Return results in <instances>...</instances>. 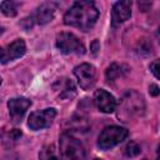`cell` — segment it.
<instances>
[{"instance_id": "cell-10", "label": "cell", "mask_w": 160, "mask_h": 160, "mask_svg": "<svg viewBox=\"0 0 160 160\" xmlns=\"http://www.w3.org/2000/svg\"><path fill=\"white\" fill-rule=\"evenodd\" d=\"M30 105H31V100H29L26 98H14V99L9 100L8 106H9V111H10L12 120L19 121L24 116L26 110L30 108Z\"/></svg>"}, {"instance_id": "cell-6", "label": "cell", "mask_w": 160, "mask_h": 160, "mask_svg": "<svg viewBox=\"0 0 160 160\" xmlns=\"http://www.w3.org/2000/svg\"><path fill=\"white\" fill-rule=\"evenodd\" d=\"M74 74H75L78 82H79L81 89L89 90L94 86L95 80H96V71H95V68L92 65L86 64V62L80 64V65L75 66Z\"/></svg>"}, {"instance_id": "cell-11", "label": "cell", "mask_w": 160, "mask_h": 160, "mask_svg": "<svg viewBox=\"0 0 160 160\" xmlns=\"http://www.w3.org/2000/svg\"><path fill=\"white\" fill-rule=\"evenodd\" d=\"M56 8H58V5L55 2H44V4H41L38 8V10L35 11V14L32 15V20H35V22L41 24V25L51 21L54 19Z\"/></svg>"}, {"instance_id": "cell-2", "label": "cell", "mask_w": 160, "mask_h": 160, "mask_svg": "<svg viewBox=\"0 0 160 160\" xmlns=\"http://www.w3.org/2000/svg\"><path fill=\"white\" fill-rule=\"evenodd\" d=\"M60 152L64 160H85V149L80 140L70 134L60 136Z\"/></svg>"}, {"instance_id": "cell-5", "label": "cell", "mask_w": 160, "mask_h": 160, "mask_svg": "<svg viewBox=\"0 0 160 160\" xmlns=\"http://www.w3.org/2000/svg\"><path fill=\"white\" fill-rule=\"evenodd\" d=\"M55 116H56V111L52 108L35 111V112L30 114L29 120H28V125L32 130H41L44 128L50 126L52 120L55 119Z\"/></svg>"}, {"instance_id": "cell-20", "label": "cell", "mask_w": 160, "mask_h": 160, "mask_svg": "<svg viewBox=\"0 0 160 160\" xmlns=\"http://www.w3.org/2000/svg\"><path fill=\"white\" fill-rule=\"evenodd\" d=\"M99 49H100V45H99V41H98V40H94V42L91 44V50H92V52H94V54H96Z\"/></svg>"}, {"instance_id": "cell-14", "label": "cell", "mask_w": 160, "mask_h": 160, "mask_svg": "<svg viewBox=\"0 0 160 160\" xmlns=\"http://www.w3.org/2000/svg\"><path fill=\"white\" fill-rule=\"evenodd\" d=\"M1 11L6 16H15L16 15V4L12 1H2L0 4Z\"/></svg>"}, {"instance_id": "cell-23", "label": "cell", "mask_w": 160, "mask_h": 160, "mask_svg": "<svg viewBox=\"0 0 160 160\" xmlns=\"http://www.w3.org/2000/svg\"><path fill=\"white\" fill-rule=\"evenodd\" d=\"M95 160H100V159H95Z\"/></svg>"}, {"instance_id": "cell-21", "label": "cell", "mask_w": 160, "mask_h": 160, "mask_svg": "<svg viewBox=\"0 0 160 160\" xmlns=\"http://www.w3.org/2000/svg\"><path fill=\"white\" fill-rule=\"evenodd\" d=\"M156 38H158V40L160 41V28L158 29V32H156Z\"/></svg>"}, {"instance_id": "cell-12", "label": "cell", "mask_w": 160, "mask_h": 160, "mask_svg": "<svg viewBox=\"0 0 160 160\" xmlns=\"http://www.w3.org/2000/svg\"><path fill=\"white\" fill-rule=\"evenodd\" d=\"M112 24H121L131 16V1H118L112 6Z\"/></svg>"}, {"instance_id": "cell-8", "label": "cell", "mask_w": 160, "mask_h": 160, "mask_svg": "<svg viewBox=\"0 0 160 160\" xmlns=\"http://www.w3.org/2000/svg\"><path fill=\"white\" fill-rule=\"evenodd\" d=\"M25 50H26V46H25L24 40L18 39L12 41L11 44L1 49V62L6 64L8 61H11L14 59L22 56L25 54Z\"/></svg>"}, {"instance_id": "cell-18", "label": "cell", "mask_w": 160, "mask_h": 160, "mask_svg": "<svg viewBox=\"0 0 160 160\" xmlns=\"http://www.w3.org/2000/svg\"><path fill=\"white\" fill-rule=\"evenodd\" d=\"M40 159L41 160H59L52 152H48L46 150H42V152L40 155Z\"/></svg>"}, {"instance_id": "cell-22", "label": "cell", "mask_w": 160, "mask_h": 160, "mask_svg": "<svg viewBox=\"0 0 160 160\" xmlns=\"http://www.w3.org/2000/svg\"><path fill=\"white\" fill-rule=\"evenodd\" d=\"M158 160H160V146L158 149Z\"/></svg>"}, {"instance_id": "cell-16", "label": "cell", "mask_w": 160, "mask_h": 160, "mask_svg": "<svg viewBox=\"0 0 160 160\" xmlns=\"http://www.w3.org/2000/svg\"><path fill=\"white\" fill-rule=\"evenodd\" d=\"M124 152H125V155H126V156H130V158L136 156V155H139V154H140V146H139L136 142L130 141V142H128V145L125 146Z\"/></svg>"}, {"instance_id": "cell-7", "label": "cell", "mask_w": 160, "mask_h": 160, "mask_svg": "<svg viewBox=\"0 0 160 160\" xmlns=\"http://www.w3.org/2000/svg\"><path fill=\"white\" fill-rule=\"evenodd\" d=\"M121 110L124 114H126L128 116H132V115H140L144 110V101L140 95H138L136 92L131 91L128 92L121 102Z\"/></svg>"}, {"instance_id": "cell-13", "label": "cell", "mask_w": 160, "mask_h": 160, "mask_svg": "<svg viewBox=\"0 0 160 160\" xmlns=\"http://www.w3.org/2000/svg\"><path fill=\"white\" fill-rule=\"evenodd\" d=\"M60 84V98H72L75 96V86L69 79H64L59 81Z\"/></svg>"}, {"instance_id": "cell-19", "label": "cell", "mask_w": 160, "mask_h": 160, "mask_svg": "<svg viewBox=\"0 0 160 160\" xmlns=\"http://www.w3.org/2000/svg\"><path fill=\"white\" fill-rule=\"evenodd\" d=\"M149 92H150V95H152V96H158V95L160 94V89L158 88V85L151 84V85L149 86Z\"/></svg>"}, {"instance_id": "cell-9", "label": "cell", "mask_w": 160, "mask_h": 160, "mask_svg": "<svg viewBox=\"0 0 160 160\" xmlns=\"http://www.w3.org/2000/svg\"><path fill=\"white\" fill-rule=\"evenodd\" d=\"M94 101H95V105L98 106V109L102 112H112L116 108V100L115 98L108 92L106 90H96L95 94H94Z\"/></svg>"}, {"instance_id": "cell-1", "label": "cell", "mask_w": 160, "mask_h": 160, "mask_svg": "<svg viewBox=\"0 0 160 160\" xmlns=\"http://www.w3.org/2000/svg\"><path fill=\"white\" fill-rule=\"evenodd\" d=\"M98 18L99 10L92 1H76L64 15V22L82 31H88L95 25Z\"/></svg>"}, {"instance_id": "cell-17", "label": "cell", "mask_w": 160, "mask_h": 160, "mask_svg": "<svg viewBox=\"0 0 160 160\" xmlns=\"http://www.w3.org/2000/svg\"><path fill=\"white\" fill-rule=\"evenodd\" d=\"M150 70L158 79H160V59H156L150 64Z\"/></svg>"}, {"instance_id": "cell-3", "label": "cell", "mask_w": 160, "mask_h": 160, "mask_svg": "<svg viewBox=\"0 0 160 160\" xmlns=\"http://www.w3.org/2000/svg\"><path fill=\"white\" fill-rule=\"evenodd\" d=\"M126 136H128V130L126 129H124L121 126H116V125L106 126L101 131V134L99 135L98 145H99L100 149L108 150L110 148H114L115 145H118L122 140H125Z\"/></svg>"}, {"instance_id": "cell-15", "label": "cell", "mask_w": 160, "mask_h": 160, "mask_svg": "<svg viewBox=\"0 0 160 160\" xmlns=\"http://www.w3.org/2000/svg\"><path fill=\"white\" fill-rule=\"evenodd\" d=\"M121 75V65H118V64H112L106 70V79L110 81V80H114L116 79L118 76Z\"/></svg>"}, {"instance_id": "cell-4", "label": "cell", "mask_w": 160, "mask_h": 160, "mask_svg": "<svg viewBox=\"0 0 160 160\" xmlns=\"http://www.w3.org/2000/svg\"><path fill=\"white\" fill-rule=\"evenodd\" d=\"M56 46L64 54H84V44L71 32H61L56 38Z\"/></svg>"}]
</instances>
